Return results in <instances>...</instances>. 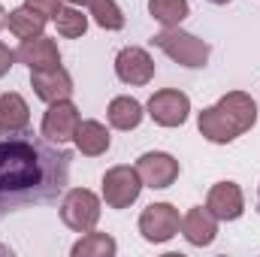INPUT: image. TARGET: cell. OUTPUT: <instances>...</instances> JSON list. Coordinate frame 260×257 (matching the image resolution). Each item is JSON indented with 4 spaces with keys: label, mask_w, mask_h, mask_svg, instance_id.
I'll return each instance as SVG.
<instances>
[{
    "label": "cell",
    "mask_w": 260,
    "mask_h": 257,
    "mask_svg": "<svg viewBox=\"0 0 260 257\" xmlns=\"http://www.w3.org/2000/svg\"><path fill=\"white\" fill-rule=\"evenodd\" d=\"M70 164L73 151L64 145L34 136L27 130L21 133H3L0 136V218L55 203L67 191L70 182Z\"/></svg>",
    "instance_id": "6da1fadb"
},
{
    "label": "cell",
    "mask_w": 260,
    "mask_h": 257,
    "mask_svg": "<svg viewBox=\"0 0 260 257\" xmlns=\"http://www.w3.org/2000/svg\"><path fill=\"white\" fill-rule=\"evenodd\" d=\"M254 124H257V103L245 91H227L215 106H206L197 118L203 139H209L215 145H227V142L239 139Z\"/></svg>",
    "instance_id": "7a4b0ae2"
},
{
    "label": "cell",
    "mask_w": 260,
    "mask_h": 257,
    "mask_svg": "<svg viewBox=\"0 0 260 257\" xmlns=\"http://www.w3.org/2000/svg\"><path fill=\"white\" fill-rule=\"evenodd\" d=\"M151 43L170 61H176V64H182V67L200 70V67L209 64V43L194 37V34H188V30H182V27H164Z\"/></svg>",
    "instance_id": "3957f363"
},
{
    "label": "cell",
    "mask_w": 260,
    "mask_h": 257,
    "mask_svg": "<svg viewBox=\"0 0 260 257\" xmlns=\"http://www.w3.org/2000/svg\"><path fill=\"white\" fill-rule=\"evenodd\" d=\"M61 221L73 233H88L100 221V197L88 188H73L61 200Z\"/></svg>",
    "instance_id": "277c9868"
},
{
    "label": "cell",
    "mask_w": 260,
    "mask_h": 257,
    "mask_svg": "<svg viewBox=\"0 0 260 257\" xmlns=\"http://www.w3.org/2000/svg\"><path fill=\"white\" fill-rule=\"evenodd\" d=\"M179 230H182V215L173 203H151L139 215V233L151 245L170 242Z\"/></svg>",
    "instance_id": "5b68a950"
},
{
    "label": "cell",
    "mask_w": 260,
    "mask_h": 257,
    "mask_svg": "<svg viewBox=\"0 0 260 257\" xmlns=\"http://www.w3.org/2000/svg\"><path fill=\"white\" fill-rule=\"evenodd\" d=\"M142 194V179L136 173V167H112L103 173V200L109 209H127L139 200Z\"/></svg>",
    "instance_id": "8992f818"
},
{
    "label": "cell",
    "mask_w": 260,
    "mask_h": 257,
    "mask_svg": "<svg viewBox=\"0 0 260 257\" xmlns=\"http://www.w3.org/2000/svg\"><path fill=\"white\" fill-rule=\"evenodd\" d=\"M148 118L160 127H182L188 121V112H191V97L185 91H176V88H164V91H154L151 100H148Z\"/></svg>",
    "instance_id": "52a82bcc"
},
{
    "label": "cell",
    "mask_w": 260,
    "mask_h": 257,
    "mask_svg": "<svg viewBox=\"0 0 260 257\" xmlns=\"http://www.w3.org/2000/svg\"><path fill=\"white\" fill-rule=\"evenodd\" d=\"M136 173H139V179H142V188L164 191V188H170V185L179 179L182 167H179V160H176L173 154H167V151H145V154L136 160Z\"/></svg>",
    "instance_id": "ba28073f"
},
{
    "label": "cell",
    "mask_w": 260,
    "mask_h": 257,
    "mask_svg": "<svg viewBox=\"0 0 260 257\" xmlns=\"http://www.w3.org/2000/svg\"><path fill=\"white\" fill-rule=\"evenodd\" d=\"M82 115H79V106L73 100H58V103H49V112L43 115V136L64 145L76 136Z\"/></svg>",
    "instance_id": "9c48e42d"
},
{
    "label": "cell",
    "mask_w": 260,
    "mask_h": 257,
    "mask_svg": "<svg viewBox=\"0 0 260 257\" xmlns=\"http://www.w3.org/2000/svg\"><path fill=\"white\" fill-rule=\"evenodd\" d=\"M115 76L124 82V85H133V88H142L154 79V61L145 49L139 46H127L115 55Z\"/></svg>",
    "instance_id": "30bf717a"
},
{
    "label": "cell",
    "mask_w": 260,
    "mask_h": 257,
    "mask_svg": "<svg viewBox=\"0 0 260 257\" xmlns=\"http://www.w3.org/2000/svg\"><path fill=\"white\" fill-rule=\"evenodd\" d=\"M30 88L43 103H58L73 97V76L64 67H52V70H30Z\"/></svg>",
    "instance_id": "8fae6325"
},
{
    "label": "cell",
    "mask_w": 260,
    "mask_h": 257,
    "mask_svg": "<svg viewBox=\"0 0 260 257\" xmlns=\"http://www.w3.org/2000/svg\"><path fill=\"white\" fill-rule=\"evenodd\" d=\"M206 209L218 218V221H236L245 212V197L236 182H218L212 185V191L206 197Z\"/></svg>",
    "instance_id": "7c38bea8"
},
{
    "label": "cell",
    "mask_w": 260,
    "mask_h": 257,
    "mask_svg": "<svg viewBox=\"0 0 260 257\" xmlns=\"http://www.w3.org/2000/svg\"><path fill=\"white\" fill-rule=\"evenodd\" d=\"M15 58L30 70H52V67L61 64V52H58V43L49 40V37H30V40H21Z\"/></svg>",
    "instance_id": "4fadbf2b"
},
{
    "label": "cell",
    "mask_w": 260,
    "mask_h": 257,
    "mask_svg": "<svg viewBox=\"0 0 260 257\" xmlns=\"http://www.w3.org/2000/svg\"><path fill=\"white\" fill-rule=\"evenodd\" d=\"M182 236H185L191 245H197V248L212 245L215 236H218V218H215L209 209H203V206L188 209L185 218H182Z\"/></svg>",
    "instance_id": "5bb4252c"
},
{
    "label": "cell",
    "mask_w": 260,
    "mask_h": 257,
    "mask_svg": "<svg viewBox=\"0 0 260 257\" xmlns=\"http://www.w3.org/2000/svg\"><path fill=\"white\" fill-rule=\"evenodd\" d=\"M30 124V109L27 100L15 91L0 94V133H21Z\"/></svg>",
    "instance_id": "9a60e30c"
},
{
    "label": "cell",
    "mask_w": 260,
    "mask_h": 257,
    "mask_svg": "<svg viewBox=\"0 0 260 257\" xmlns=\"http://www.w3.org/2000/svg\"><path fill=\"white\" fill-rule=\"evenodd\" d=\"M73 142H76V148H79L85 157H100V154H106V151H109V142H112V139H109L106 124H100V121L88 118V121H79Z\"/></svg>",
    "instance_id": "2e32d148"
},
{
    "label": "cell",
    "mask_w": 260,
    "mask_h": 257,
    "mask_svg": "<svg viewBox=\"0 0 260 257\" xmlns=\"http://www.w3.org/2000/svg\"><path fill=\"white\" fill-rule=\"evenodd\" d=\"M106 118H109V124L115 130H136L142 124V118H145V109L133 97H115L109 103V109H106Z\"/></svg>",
    "instance_id": "e0dca14e"
},
{
    "label": "cell",
    "mask_w": 260,
    "mask_h": 257,
    "mask_svg": "<svg viewBox=\"0 0 260 257\" xmlns=\"http://www.w3.org/2000/svg\"><path fill=\"white\" fill-rule=\"evenodd\" d=\"M46 15L43 12H37V9H30L27 3L24 6H18V9H12L9 12V18H6V27L18 37V40H30V37H40L43 30H46Z\"/></svg>",
    "instance_id": "ac0fdd59"
},
{
    "label": "cell",
    "mask_w": 260,
    "mask_h": 257,
    "mask_svg": "<svg viewBox=\"0 0 260 257\" xmlns=\"http://www.w3.org/2000/svg\"><path fill=\"white\" fill-rule=\"evenodd\" d=\"M118 251V242L109 236V233H97V230H88L76 245H73V257H112Z\"/></svg>",
    "instance_id": "d6986e66"
},
{
    "label": "cell",
    "mask_w": 260,
    "mask_h": 257,
    "mask_svg": "<svg viewBox=\"0 0 260 257\" xmlns=\"http://www.w3.org/2000/svg\"><path fill=\"white\" fill-rule=\"evenodd\" d=\"M148 12L164 27H179L188 18L191 6H188V0H148Z\"/></svg>",
    "instance_id": "ffe728a7"
},
{
    "label": "cell",
    "mask_w": 260,
    "mask_h": 257,
    "mask_svg": "<svg viewBox=\"0 0 260 257\" xmlns=\"http://www.w3.org/2000/svg\"><path fill=\"white\" fill-rule=\"evenodd\" d=\"M88 15L103 30H121L124 27V12H121V6L115 0H91L88 3Z\"/></svg>",
    "instance_id": "44dd1931"
},
{
    "label": "cell",
    "mask_w": 260,
    "mask_h": 257,
    "mask_svg": "<svg viewBox=\"0 0 260 257\" xmlns=\"http://www.w3.org/2000/svg\"><path fill=\"white\" fill-rule=\"evenodd\" d=\"M55 27L67 40H79L88 30V15L79 6H61V12L55 15Z\"/></svg>",
    "instance_id": "7402d4cb"
},
{
    "label": "cell",
    "mask_w": 260,
    "mask_h": 257,
    "mask_svg": "<svg viewBox=\"0 0 260 257\" xmlns=\"http://www.w3.org/2000/svg\"><path fill=\"white\" fill-rule=\"evenodd\" d=\"M30 9H37V12H43L46 18H55L58 12H61V3L64 0H24Z\"/></svg>",
    "instance_id": "603a6c76"
},
{
    "label": "cell",
    "mask_w": 260,
    "mask_h": 257,
    "mask_svg": "<svg viewBox=\"0 0 260 257\" xmlns=\"http://www.w3.org/2000/svg\"><path fill=\"white\" fill-rule=\"evenodd\" d=\"M15 61H18V58H15V52H12L6 43H0V79L9 73V67L15 64Z\"/></svg>",
    "instance_id": "cb8c5ba5"
},
{
    "label": "cell",
    "mask_w": 260,
    "mask_h": 257,
    "mask_svg": "<svg viewBox=\"0 0 260 257\" xmlns=\"http://www.w3.org/2000/svg\"><path fill=\"white\" fill-rule=\"evenodd\" d=\"M6 18H9V15H6V9H3V6H0V30H3V27H6Z\"/></svg>",
    "instance_id": "d4e9b609"
},
{
    "label": "cell",
    "mask_w": 260,
    "mask_h": 257,
    "mask_svg": "<svg viewBox=\"0 0 260 257\" xmlns=\"http://www.w3.org/2000/svg\"><path fill=\"white\" fill-rule=\"evenodd\" d=\"M67 3H70V6H88L91 0H67Z\"/></svg>",
    "instance_id": "484cf974"
},
{
    "label": "cell",
    "mask_w": 260,
    "mask_h": 257,
    "mask_svg": "<svg viewBox=\"0 0 260 257\" xmlns=\"http://www.w3.org/2000/svg\"><path fill=\"white\" fill-rule=\"evenodd\" d=\"M209 3H215V6H224V3H230V0H209Z\"/></svg>",
    "instance_id": "4316f807"
}]
</instances>
